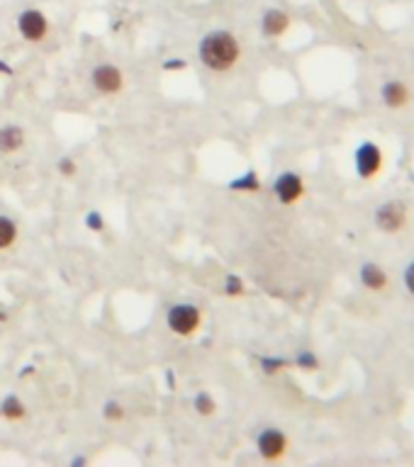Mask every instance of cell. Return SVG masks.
<instances>
[{
  "label": "cell",
  "instance_id": "6da1fadb",
  "mask_svg": "<svg viewBox=\"0 0 414 467\" xmlns=\"http://www.w3.org/2000/svg\"><path fill=\"white\" fill-rule=\"evenodd\" d=\"M239 41L234 39L232 32H213L207 34L200 44V59L205 66L215 68V71H227L239 61Z\"/></svg>",
  "mask_w": 414,
  "mask_h": 467
},
{
  "label": "cell",
  "instance_id": "7a4b0ae2",
  "mask_svg": "<svg viewBox=\"0 0 414 467\" xmlns=\"http://www.w3.org/2000/svg\"><path fill=\"white\" fill-rule=\"evenodd\" d=\"M353 166H356V175L361 180H373L378 178L380 170L385 166V156L375 141H363L353 154Z\"/></svg>",
  "mask_w": 414,
  "mask_h": 467
},
{
  "label": "cell",
  "instance_id": "3957f363",
  "mask_svg": "<svg viewBox=\"0 0 414 467\" xmlns=\"http://www.w3.org/2000/svg\"><path fill=\"white\" fill-rule=\"evenodd\" d=\"M375 226H378V231L390 234V237L400 234L407 226V205L400 200H388L383 205H378V210H375Z\"/></svg>",
  "mask_w": 414,
  "mask_h": 467
},
{
  "label": "cell",
  "instance_id": "277c9868",
  "mask_svg": "<svg viewBox=\"0 0 414 467\" xmlns=\"http://www.w3.org/2000/svg\"><path fill=\"white\" fill-rule=\"evenodd\" d=\"M197 324H200V309L193 307V304H176L168 312V326L178 336L193 334L197 329Z\"/></svg>",
  "mask_w": 414,
  "mask_h": 467
},
{
  "label": "cell",
  "instance_id": "5b68a950",
  "mask_svg": "<svg viewBox=\"0 0 414 467\" xmlns=\"http://www.w3.org/2000/svg\"><path fill=\"white\" fill-rule=\"evenodd\" d=\"M380 100L388 110H404L412 103V90L400 78H390L380 86Z\"/></svg>",
  "mask_w": 414,
  "mask_h": 467
},
{
  "label": "cell",
  "instance_id": "8992f818",
  "mask_svg": "<svg viewBox=\"0 0 414 467\" xmlns=\"http://www.w3.org/2000/svg\"><path fill=\"white\" fill-rule=\"evenodd\" d=\"M273 192L283 205H293V202H297L305 195V183H302V178L297 173H283L275 180Z\"/></svg>",
  "mask_w": 414,
  "mask_h": 467
},
{
  "label": "cell",
  "instance_id": "52a82bcc",
  "mask_svg": "<svg viewBox=\"0 0 414 467\" xmlns=\"http://www.w3.org/2000/svg\"><path fill=\"white\" fill-rule=\"evenodd\" d=\"M17 27H20V34L25 37V39L39 41L47 37L49 22L39 10H25L20 17H17Z\"/></svg>",
  "mask_w": 414,
  "mask_h": 467
},
{
  "label": "cell",
  "instance_id": "ba28073f",
  "mask_svg": "<svg viewBox=\"0 0 414 467\" xmlns=\"http://www.w3.org/2000/svg\"><path fill=\"white\" fill-rule=\"evenodd\" d=\"M288 450V436L278 428H266L259 436V453L266 460H280Z\"/></svg>",
  "mask_w": 414,
  "mask_h": 467
},
{
  "label": "cell",
  "instance_id": "9c48e42d",
  "mask_svg": "<svg viewBox=\"0 0 414 467\" xmlns=\"http://www.w3.org/2000/svg\"><path fill=\"white\" fill-rule=\"evenodd\" d=\"M358 280H361V285L368 290V292H385L390 285V277L388 272H385L383 266H378V263H363L361 270H358Z\"/></svg>",
  "mask_w": 414,
  "mask_h": 467
},
{
  "label": "cell",
  "instance_id": "30bf717a",
  "mask_svg": "<svg viewBox=\"0 0 414 467\" xmlns=\"http://www.w3.org/2000/svg\"><path fill=\"white\" fill-rule=\"evenodd\" d=\"M93 81L98 86V90L103 92H117L122 88V73L115 66H98L93 73Z\"/></svg>",
  "mask_w": 414,
  "mask_h": 467
},
{
  "label": "cell",
  "instance_id": "8fae6325",
  "mask_svg": "<svg viewBox=\"0 0 414 467\" xmlns=\"http://www.w3.org/2000/svg\"><path fill=\"white\" fill-rule=\"evenodd\" d=\"M261 27H264L266 37H280V34H285V30L290 27V17L285 15L283 10L273 8V10H266L264 20H261Z\"/></svg>",
  "mask_w": 414,
  "mask_h": 467
},
{
  "label": "cell",
  "instance_id": "7c38bea8",
  "mask_svg": "<svg viewBox=\"0 0 414 467\" xmlns=\"http://www.w3.org/2000/svg\"><path fill=\"white\" fill-rule=\"evenodd\" d=\"M22 141H25V132H22L20 127L0 129V151H6V154L17 151L22 146Z\"/></svg>",
  "mask_w": 414,
  "mask_h": 467
},
{
  "label": "cell",
  "instance_id": "4fadbf2b",
  "mask_svg": "<svg viewBox=\"0 0 414 467\" xmlns=\"http://www.w3.org/2000/svg\"><path fill=\"white\" fill-rule=\"evenodd\" d=\"M17 237V229L15 224H12L10 219H6V217H0V248H8L12 241H15Z\"/></svg>",
  "mask_w": 414,
  "mask_h": 467
},
{
  "label": "cell",
  "instance_id": "5bb4252c",
  "mask_svg": "<svg viewBox=\"0 0 414 467\" xmlns=\"http://www.w3.org/2000/svg\"><path fill=\"white\" fill-rule=\"evenodd\" d=\"M3 414H6L8 419H20V416H25V406L20 404V399L10 397V399L3 401Z\"/></svg>",
  "mask_w": 414,
  "mask_h": 467
},
{
  "label": "cell",
  "instance_id": "9a60e30c",
  "mask_svg": "<svg viewBox=\"0 0 414 467\" xmlns=\"http://www.w3.org/2000/svg\"><path fill=\"white\" fill-rule=\"evenodd\" d=\"M295 363H297V368H302V370H317L319 368V360H317L315 353H310V350H300Z\"/></svg>",
  "mask_w": 414,
  "mask_h": 467
},
{
  "label": "cell",
  "instance_id": "2e32d148",
  "mask_svg": "<svg viewBox=\"0 0 414 467\" xmlns=\"http://www.w3.org/2000/svg\"><path fill=\"white\" fill-rule=\"evenodd\" d=\"M232 188H237V190H259V180H256L254 173H248L246 178L234 180Z\"/></svg>",
  "mask_w": 414,
  "mask_h": 467
},
{
  "label": "cell",
  "instance_id": "e0dca14e",
  "mask_svg": "<svg viewBox=\"0 0 414 467\" xmlns=\"http://www.w3.org/2000/svg\"><path fill=\"white\" fill-rule=\"evenodd\" d=\"M402 283H404V288H407V292L414 297V261H409L407 266H404V270H402Z\"/></svg>",
  "mask_w": 414,
  "mask_h": 467
},
{
  "label": "cell",
  "instance_id": "ac0fdd59",
  "mask_svg": "<svg viewBox=\"0 0 414 467\" xmlns=\"http://www.w3.org/2000/svg\"><path fill=\"white\" fill-rule=\"evenodd\" d=\"M195 406H197V411H200V414H213V409H215V401L210 399V397L207 395H200L195 399Z\"/></svg>",
  "mask_w": 414,
  "mask_h": 467
},
{
  "label": "cell",
  "instance_id": "d6986e66",
  "mask_svg": "<svg viewBox=\"0 0 414 467\" xmlns=\"http://www.w3.org/2000/svg\"><path fill=\"white\" fill-rule=\"evenodd\" d=\"M285 360L283 358H266L264 360V370L266 372H270V375H273V372H278V370H283L285 368Z\"/></svg>",
  "mask_w": 414,
  "mask_h": 467
},
{
  "label": "cell",
  "instance_id": "ffe728a7",
  "mask_svg": "<svg viewBox=\"0 0 414 467\" xmlns=\"http://www.w3.org/2000/svg\"><path fill=\"white\" fill-rule=\"evenodd\" d=\"M241 290H244L241 280H239L237 275H229L227 277V295H239Z\"/></svg>",
  "mask_w": 414,
  "mask_h": 467
},
{
  "label": "cell",
  "instance_id": "44dd1931",
  "mask_svg": "<svg viewBox=\"0 0 414 467\" xmlns=\"http://www.w3.org/2000/svg\"><path fill=\"white\" fill-rule=\"evenodd\" d=\"M105 416L108 419H112V421H117V419H122V409H119V404H115V401H110L108 409H105Z\"/></svg>",
  "mask_w": 414,
  "mask_h": 467
},
{
  "label": "cell",
  "instance_id": "7402d4cb",
  "mask_svg": "<svg viewBox=\"0 0 414 467\" xmlns=\"http://www.w3.org/2000/svg\"><path fill=\"white\" fill-rule=\"evenodd\" d=\"M88 226H90V229H103V219H100V217H98V212H90Z\"/></svg>",
  "mask_w": 414,
  "mask_h": 467
},
{
  "label": "cell",
  "instance_id": "603a6c76",
  "mask_svg": "<svg viewBox=\"0 0 414 467\" xmlns=\"http://www.w3.org/2000/svg\"><path fill=\"white\" fill-rule=\"evenodd\" d=\"M59 168H61V173H68V175H73V170H76L71 161H61V166H59Z\"/></svg>",
  "mask_w": 414,
  "mask_h": 467
},
{
  "label": "cell",
  "instance_id": "cb8c5ba5",
  "mask_svg": "<svg viewBox=\"0 0 414 467\" xmlns=\"http://www.w3.org/2000/svg\"><path fill=\"white\" fill-rule=\"evenodd\" d=\"M183 66H186L183 61H168L166 63V68H183Z\"/></svg>",
  "mask_w": 414,
  "mask_h": 467
},
{
  "label": "cell",
  "instance_id": "d4e9b609",
  "mask_svg": "<svg viewBox=\"0 0 414 467\" xmlns=\"http://www.w3.org/2000/svg\"><path fill=\"white\" fill-rule=\"evenodd\" d=\"M0 71H6V73H10V68H8V66H3V63H0Z\"/></svg>",
  "mask_w": 414,
  "mask_h": 467
}]
</instances>
